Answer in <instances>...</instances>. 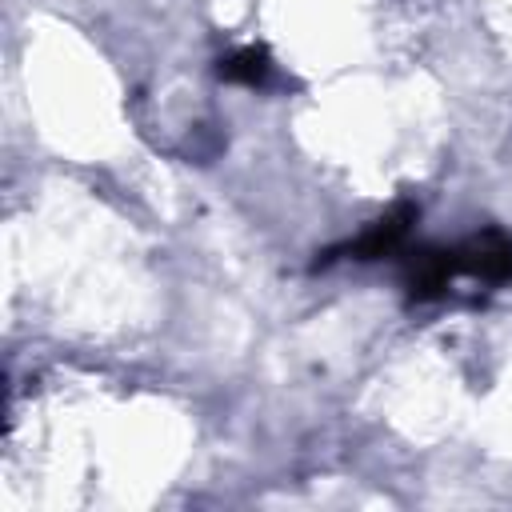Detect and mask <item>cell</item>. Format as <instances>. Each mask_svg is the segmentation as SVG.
<instances>
[{"mask_svg": "<svg viewBox=\"0 0 512 512\" xmlns=\"http://www.w3.org/2000/svg\"><path fill=\"white\" fill-rule=\"evenodd\" d=\"M416 216H420V208H416L412 200L392 204V208H388L380 220H372L356 240H344V244L328 248V252L316 260V268H324V264H332V260H380V256H392V252L408 240Z\"/></svg>", "mask_w": 512, "mask_h": 512, "instance_id": "cell-1", "label": "cell"}, {"mask_svg": "<svg viewBox=\"0 0 512 512\" xmlns=\"http://www.w3.org/2000/svg\"><path fill=\"white\" fill-rule=\"evenodd\" d=\"M456 268L460 276H476L484 284H512V236L484 228L456 244Z\"/></svg>", "mask_w": 512, "mask_h": 512, "instance_id": "cell-2", "label": "cell"}, {"mask_svg": "<svg viewBox=\"0 0 512 512\" xmlns=\"http://www.w3.org/2000/svg\"><path fill=\"white\" fill-rule=\"evenodd\" d=\"M460 276L456 268V248H420L412 252L404 268V288L412 300H436L448 292V284Z\"/></svg>", "mask_w": 512, "mask_h": 512, "instance_id": "cell-3", "label": "cell"}, {"mask_svg": "<svg viewBox=\"0 0 512 512\" xmlns=\"http://www.w3.org/2000/svg\"><path fill=\"white\" fill-rule=\"evenodd\" d=\"M216 76L228 80V84L260 88V84H268V76H272V56H268V48H260V44L236 48V52H228V56L216 64Z\"/></svg>", "mask_w": 512, "mask_h": 512, "instance_id": "cell-4", "label": "cell"}]
</instances>
